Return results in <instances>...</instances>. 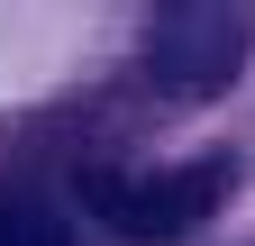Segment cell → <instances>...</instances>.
<instances>
[{"mask_svg":"<svg viewBox=\"0 0 255 246\" xmlns=\"http://www.w3.org/2000/svg\"><path fill=\"white\" fill-rule=\"evenodd\" d=\"M246 64V9L237 0H173L146 27V82L164 101H219Z\"/></svg>","mask_w":255,"mask_h":246,"instance_id":"6da1fadb","label":"cell"},{"mask_svg":"<svg viewBox=\"0 0 255 246\" xmlns=\"http://www.w3.org/2000/svg\"><path fill=\"white\" fill-rule=\"evenodd\" d=\"M219 192H228V173L219 164H173V173H91V210L137 237V246H164V237H191L219 210Z\"/></svg>","mask_w":255,"mask_h":246,"instance_id":"7a4b0ae2","label":"cell"},{"mask_svg":"<svg viewBox=\"0 0 255 246\" xmlns=\"http://www.w3.org/2000/svg\"><path fill=\"white\" fill-rule=\"evenodd\" d=\"M0 246H73V237H64V219L37 210V201H0Z\"/></svg>","mask_w":255,"mask_h":246,"instance_id":"3957f363","label":"cell"}]
</instances>
